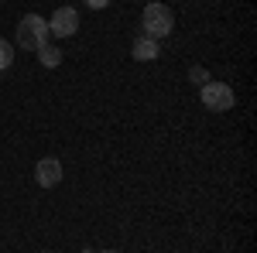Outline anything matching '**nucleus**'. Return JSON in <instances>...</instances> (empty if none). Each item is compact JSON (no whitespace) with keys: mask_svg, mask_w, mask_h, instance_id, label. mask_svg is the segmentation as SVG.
<instances>
[{"mask_svg":"<svg viewBox=\"0 0 257 253\" xmlns=\"http://www.w3.org/2000/svg\"><path fill=\"white\" fill-rule=\"evenodd\" d=\"M141 24H144V35L148 38H165V35H172V28H175V14H172V7H165V4H148L144 7V14H141Z\"/></svg>","mask_w":257,"mask_h":253,"instance_id":"nucleus-1","label":"nucleus"},{"mask_svg":"<svg viewBox=\"0 0 257 253\" xmlns=\"http://www.w3.org/2000/svg\"><path fill=\"white\" fill-rule=\"evenodd\" d=\"M41 45H48V24L38 14H28L18 21V48L24 52H38Z\"/></svg>","mask_w":257,"mask_h":253,"instance_id":"nucleus-2","label":"nucleus"},{"mask_svg":"<svg viewBox=\"0 0 257 253\" xmlns=\"http://www.w3.org/2000/svg\"><path fill=\"white\" fill-rule=\"evenodd\" d=\"M202 103H206V110H213V113H223V110H233V89L226 86V82H206L202 86Z\"/></svg>","mask_w":257,"mask_h":253,"instance_id":"nucleus-3","label":"nucleus"},{"mask_svg":"<svg viewBox=\"0 0 257 253\" xmlns=\"http://www.w3.org/2000/svg\"><path fill=\"white\" fill-rule=\"evenodd\" d=\"M79 31V14L72 7H59L52 21H48V35H59V38H72Z\"/></svg>","mask_w":257,"mask_h":253,"instance_id":"nucleus-4","label":"nucleus"},{"mask_svg":"<svg viewBox=\"0 0 257 253\" xmlns=\"http://www.w3.org/2000/svg\"><path fill=\"white\" fill-rule=\"evenodd\" d=\"M35 181H38L41 188H55L62 181V164L55 157H41L38 168H35Z\"/></svg>","mask_w":257,"mask_h":253,"instance_id":"nucleus-5","label":"nucleus"},{"mask_svg":"<svg viewBox=\"0 0 257 253\" xmlns=\"http://www.w3.org/2000/svg\"><path fill=\"white\" fill-rule=\"evenodd\" d=\"M158 41L155 38H148V35H144V38H138L134 41V48H131V55H134V59L138 62H151V59H158Z\"/></svg>","mask_w":257,"mask_h":253,"instance_id":"nucleus-6","label":"nucleus"},{"mask_svg":"<svg viewBox=\"0 0 257 253\" xmlns=\"http://www.w3.org/2000/svg\"><path fill=\"white\" fill-rule=\"evenodd\" d=\"M38 62L45 65V69H55V65L62 62V52L55 48V45H41L38 48Z\"/></svg>","mask_w":257,"mask_h":253,"instance_id":"nucleus-7","label":"nucleus"},{"mask_svg":"<svg viewBox=\"0 0 257 253\" xmlns=\"http://www.w3.org/2000/svg\"><path fill=\"white\" fill-rule=\"evenodd\" d=\"M11 62H14V45L0 38V69H11Z\"/></svg>","mask_w":257,"mask_h":253,"instance_id":"nucleus-8","label":"nucleus"},{"mask_svg":"<svg viewBox=\"0 0 257 253\" xmlns=\"http://www.w3.org/2000/svg\"><path fill=\"white\" fill-rule=\"evenodd\" d=\"M192 79H196L199 86H206V69H192Z\"/></svg>","mask_w":257,"mask_h":253,"instance_id":"nucleus-9","label":"nucleus"},{"mask_svg":"<svg viewBox=\"0 0 257 253\" xmlns=\"http://www.w3.org/2000/svg\"><path fill=\"white\" fill-rule=\"evenodd\" d=\"M106 4H110V0H86V7H93V11H103Z\"/></svg>","mask_w":257,"mask_h":253,"instance_id":"nucleus-10","label":"nucleus"},{"mask_svg":"<svg viewBox=\"0 0 257 253\" xmlns=\"http://www.w3.org/2000/svg\"><path fill=\"white\" fill-rule=\"evenodd\" d=\"M103 253H117V250H103Z\"/></svg>","mask_w":257,"mask_h":253,"instance_id":"nucleus-11","label":"nucleus"},{"mask_svg":"<svg viewBox=\"0 0 257 253\" xmlns=\"http://www.w3.org/2000/svg\"><path fill=\"white\" fill-rule=\"evenodd\" d=\"M41 253H48V250H41Z\"/></svg>","mask_w":257,"mask_h":253,"instance_id":"nucleus-12","label":"nucleus"}]
</instances>
